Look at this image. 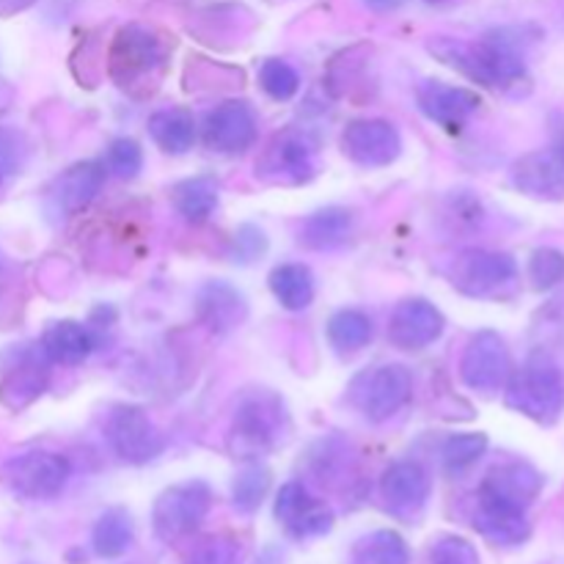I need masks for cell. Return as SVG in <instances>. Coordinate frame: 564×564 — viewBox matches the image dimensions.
Returning <instances> with one entry per match:
<instances>
[{"label": "cell", "instance_id": "obj_1", "mask_svg": "<svg viewBox=\"0 0 564 564\" xmlns=\"http://www.w3.org/2000/svg\"><path fill=\"white\" fill-rule=\"evenodd\" d=\"M430 53L485 88L510 91V88L527 83L529 77L521 44L507 31L490 33L479 42L438 36L435 42H430Z\"/></svg>", "mask_w": 564, "mask_h": 564}, {"label": "cell", "instance_id": "obj_2", "mask_svg": "<svg viewBox=\"0 0 564 564\" xmlns=\"http://www.w3.org/2000/svg\"><path fill=\"white\" fill-rule=\"evenodd\" d=\"M505 402L532 422L554 424L564 408V378L554 358L545 350H534L521 369H512Z\"/></svg>", "mask_w": 564, "mask_h": 564}, {"label": "cell", "instance_id": "obj_3", "mask_svg": "<svg viewBox=\"0 0 564 564\" xmlns=\"http://www.w3.org/2000/svg\"><path fill=\"white\" fill-rule=\"evenodd\" d=\"M290 433V413L273 391H251L235 408L229 446L237 457H262Z\"/></svg>", "mask_w": 564, "mask_h": 564}, {"label": "cell", "instance_id": "obj_4", "mask_svg": "<svg viewBox=\"0 0 564 564\" xmlns=\"http://www.w3.org/2000/svg\"><path fill=\"white\" fill-rule=\"evenodd\" d=\"M165 66V44L143 25H124L116 33L108 53L110 77L119 88L135 94V88L158 86Z\"/></svg>", "mask_w": 564, "mask_h": 564}, {"label": "cell", "instance_id": "obj_5", "mask_svg": "<svg viewBox=\"0 0 564 564\" xmlns=\"http://www.w3.org/2000/svg\"><path fill=\"white\" fill-rule=\"evenodd\" d=\"M411 394L413 380L408 367H402V364L369 367L358 372L347 386V402L372 424H383L394 419L411 402Z\"/></svg>", "mask_w": 564, "mask_h": 564}, {"label": "cell", "instance_id": "obj_6", "mask_svg": "<svg viewBox=\"0 0 564 564\" xmlns=\"http://www.w3.org/2000/svg\"><path fill=\"white\" fill-rule=\"evenodd\" d=\"M317 141L301 127H286L264 143L257 160V180L264 185L297 187L317 176Z\"/></svg>", "mask_w": 564, "mask_h": 564}, {"label": "cell", "instance_id": "obj_7", "mask_svg": "<svg viewBox=\"0 0 564 564\" xmlns=\"http://www.w3.org/2000/svg\"><path fill=\"white\" fill-rule=\"evenodd\" d=\"M446 275L463 295L477 297V301H496V297H505L507 290L518 281V264L505 251L468 248L452 259Z\"/></svg>", "mask_w": 564, "mask_h": 564}, {"label": "cell", "instance_id": "obj_8", "mask_svg": "<svg viewBox=\"0 0 564 564\" xmlns=\"http://www.w3.org/2000/svg\"><path fill=\"white\" fill-rule=\"evenodd\" d=\"M209 507H213V490L202 479H191V482L174 485V488L163 490L152 507V527L154 534L165 543H176V540L187 538L196 532L207 518Z\"/></svg>", "mask_w": 564, "mask_h": 564}, {"label": "cell", "instance_id": "obj_9", "mask_svg": "<svg viewBox=\"0 0 564 564\" xmlns=\"http://www.w3.org/2000/svg\"><path fill=\"white\" fill-rule=\"evenodd\" d=\"M105 438L113 455L127 466H147L165 452V435L138 405L113 408L105 422Z\"/></svg>", "mask_w": 564, "mask_h": 564}, {"label": "cell", "instance_id": "obj_10", "mask_svg": "<svg viewBox=\"0 0 564 564\" xmlns=\"http://www.w3.org/2000/svg\"><path fill=\"white\" fill-rule=\"evenodd\" d=\"M6 482L17 496L31 501L55 499L72 477V463L58 452L33 449L17 455L3 468Z\"/></svg>", "mask_w": 564, "mask_h": 564}, {"label": "cell", "instance_id": "obj_11", "mask_svg": "<svg viewBox=\"0 0 564 564\" xmlns=\"http://www.w3.org/2000/svg\"><path fill=\"white\" fill-rule=\"evenodd\" d=\"M512 358L507 341L496 330H477L460 358V380L477 394H496L507 386Z\"/></svg>", "mask_w": 564, "mask_h": 564}, {"label": "cell", "instance_id": "obj_12", "mask_svg": "<svg viewBox=\"0 0 564 564\" xmlns=\"http://www.w3.org/2000/svg\"><path fill=\"white\" fill-rule=\"evenodd\" d=\"M204 147L215 154H242L257 143L259 119L257 110L246 99H226L218 102L202 127Z\"/></svg>", "mask_w": 564, "mask_h": 564}, {"label": "cell", "instance_id": "obj_13", "mask_svg": "<svg viewBox=\"0 0 564 564\" xmlns=\"http://www.w3.org/2000/svg\"><path fill=\"white\" fill-rule=\"evenodd\" d=\"M341 152L364 169H386L402 154V135L386 119H352L341 130Z\"/></svg>", "mask_w": 564, "mask_h": 564}, {"label": "cell", "instance_id": "obj_14", "mask_svg": "<svg viewBox=\"0 0 564 564\" xmlns=\"http://www.w3.org/2000/svg\"><path fill=\"white\" fill-rule=\"evenodd\" d=\"M275 521L286 529L295 540H312L323 538L334 529V510L317 496L308 494L303 482H286L281 485L279 496H275Z\"/></svg>", "mask_w": 564, "mask_h": 564}, {"label": "cell", "instance_id": "obj_15", "mask_svg": "<svg viewBox=\"0 0 564 564\" xmlns=\"http://www.w3.org/2000/svg\"><path fill=\"white\" fill-rule=\"evenodd\" d=\"M430 494H433V479L419 460H394L380 477V496H383L386 510L402 521L422 516Z\"/></svg>", "mask_w": 564, "mask_h": 564}, {"label": "cell", "instance_id": "obj_16", "mask_svg": "<svg viewBox=\"0 0 564 564\" xmlns=\"http://www.w3.org/2000/svg\"><path fill=\"white\" fill-rule=\"evenodd\" d=\"M446 319L427 297H405L389 317V341L397 350L419 352L444 336Z\"/></svg>", "mask_w": 564, "mask_h": 564}, {"label": "cell", "instance_id": "obj_17", "mask_svg": "<svg viewBox=\"0 0 564 564\" xmlns=\"http://www.w3.org/2000/svg\"><path fill=\"white\" fill-rule=\"evenodd\" d=\"M416 102L419 110L430 121L444 127L446 132H460L466 121L479 110L482 97L466 86H449L444 80H424L416 91Z\"/></svg>", "mask_w": 564, "mask_h": 564}, {"label": "cell", "instance_id": "obj_18", "mask_svg": "<svg viewBox=\"0 0 564 564\" xmlns=\"http://www.w3.org/2000/svg\"><path fill=\"white\" fill-rule=\"evenodd\" d=\"M105 176H108V171L97 160H83V163L69 165L50 185L47 209L55 218H72V215L86 209L99 196V191L105 185Z\"/></svg>", "mask_w": 564, "mask_h": 564}, {"label": "cell", "instance_id": "obj_19", "mask_svg": "<svg viewBox=\"0 0 564 564\" xmlns=\"http://www.w3.org/2000/svg\"><path fill=\"white\" fill-rule=\"evenodd\" d=\"M510 182L518 193L538 202H564V165L554 149L529 152L512 163Z\"/></svg>", "mask_w": 564, "mask_h": 564}, {"label": "cell", "instance_id": "obj_20", "mask_svg": "<svg viewBox=\"0 0 564 564\" xmlns=\"http://www.w3.org/2000/svg\"><path fill=\"white\" fill-rule=\"evenodd\" d=\"M474 529H477L488 543L501 545V549H512V545L527 543L529 534H532V523H529L527 510L485 494H477Z\"/></svg>", "mask_w": 564, "mask_h": 564}, {"label": "cell", "instance_id": "obj_21", "mask_svg": "<svg viewBox=\"0 0 564 564\" xmlns=\"http://www.w3.org/2000/svg\"><path fill=\"white\" fill-rule=\"evenodd\" d=\"M50 383V361L42 350H22L17 352L14 364L6 367L3 380H0V402L11 411L31 405L36 397L44 394Z\"/></svg>", "mask_w": 564, "mask_h": 564}, {"label": "cell", "instance_id": "obj_22", "mask_svg": "<svg viewBox=\"0 0 564 564\" xmlns=\"http://www.w3.org/2000/svg\"><path fill=\"white\" fill-rule=\"evenodd\" d=\"M540 490H543V477H540L538 468L523 460L499 463L496 468H490L488 477L479 485V494L494 496V499L516 505L521 510H529L534 505Z\"/></svg>", "mask_w": 564, "mask_h": 564}, {"label": "cell", "instance_id": "obj_23", "mask_svg": "<svg viewBox=\"0 0 564 564\" xmlns=\"http://www.w3.org/2000/svg\"><path fill=\"white\" fill-rule=\"evenodd\" d=\"M196 312L209 330L229 334L246 323L248 303L242 292H237L226 281H207L196 295Z\"/></svg>", "mask_w": 564, "mask_h": 564}, {"label": "cell", "instance_id": "obj_24", "mask_svg": "<svg viewBox=\"0 0 564 564\" xmlns=\"http://www.w3.org/2000/svg\"><path fill=\"white\" fill-rule=\"evenodd\" d=\"M39 350L44 352L50 364L75 367V364H83L97 350V336L88 325L75 323V319H58L42 334Z\"/></svg>", "mask_w": 564, "mask_h": 564}, {"label": "cell", "instance_id": "obj_25", "mask_svg": "<svg viewBox=\"0 0 564 564\" xmlns=\"http://www.w3.org/2000/svg\"><path fill=\"white\" fill-rule=\"evenodd\" d=\"M356 229V215L347 207H325L308 215L301 224L297 240L312 251H336L347 246Z\"/></svg>", "mask_w": 564, "mask_h": 564}, {"label": "cell", "instance_id": "obj_26", "mask_svg": "<svg viewBox=\"0 0 564 564\" xmlns=\"http://www.w3.org/2000/svg\"><path fill=\"white\" fill-rule=\"evenodd\" d=\"M152 141L165 154H187L196 143L198 127L191 110L185 108H163L154 110L147 121Z\"/></svg>", "mask_w": 564, "mask_h": 564}, {"label": "cell", "instance_id": "obj_27", "mask_svg": "<svg viewBox=\"0 0 564 564\" xmlns=\"http://www.w3.org/2000/svg\"><path fill=\"white\" fill-rule=\"evenodd\" d=\"M268 284L275 301L286 312H303V308H308L314 303V292H317L312 268L301 262L275 264L268 275Z\"/></svg>", "mask_w": 564, "mask_h": 564}, {"label": "cell", "instance_id": "obj_28", "mask_svg": "<svg viewBox=\"0 0 564 564\" xmlns=\"http://www.w3.org/2000/svg\"><path fill=\"white\" fill-rule=\"evenodd\" d=\"M218 191L220 187L215 176H191V180L176 182L174 191H171V202H174V209L182 215V220L198 226L213 218V213L218 209Z\"/></svg>", "mask_w": 564, "mask_h": 564}, {"label": "cell", "instance_id": "obj_29", "mask_svg": "<svg viewBox=\"0 0 564 564\" xmlns=\"http://www.w3.org/2000/svg\"><path fill=\"white\" fill-rule=\"evenodd\" d=\"M325 334H328L330 347L339 356H356L372 341L375 323L361 308H339V312L330 314Z\"/></svg>", "mask_w": 564, "mask_h": 564}, {"label": "cell", "instance_id": "obj_30", "mask_svg": "<svg viewBox=\"0 0 564 564\" xmlns=\"http://www.w3.org/2000/svg\"><path fill=\"white\" fill-rule=\"evenodd\" d=\"M135 540V527H132L130 512L113 507V510H105L97 518L91 532V549L94 554L102 556V560H116V556L124 554L127 549Z\"/></svg>", "mask_w": 564, "mask_h": 564}, {"label": "cell", "instance_id": "obj_31", "mask_svg": "<svg viewBox=\"0 0 564 564\" xmlns=\"http://www.w3.org/2000/svg\"><path fill=\"white\" fill-rule=\"evenodd\" d=\"M350 564H411V549L397 532L380 529L352 545Z\"/></svg>", "mask_w": 564, "mask_h": 564}, {"label": "cell", "instance_id": "obj_32", "mask_svg": "<svg viewBox=\"0 0 564 564\" xmlns=\"http://www.w3.org/2000/svg\"><path fill=\"white\" fill-rule=\"evenodd\" d=\"M485 452H488V435L457 433L449 435L441 446V463H444V471L449 477H457V474H466L474 463H479Z\"/></svg>", "mask_w": 564, "mask_h": 564}, {"label": "cell", "instance_id": "obj_33", "mask_svg": "<svg viewBox=\"0 0 564 564\" xmlns=\"http://www.w3.org/2000/svg\"><path fill=\"white\" fill-rule=\"evenodd\" d=\"M270 468L262 466V463H248L240 474L235 477V485H231V501L240 512L251 516L262 507L264 496L270 490Z\"/></svg>", "mask_w": 564, "mask_h": 564}, {"label": "cell", "instance_id": "obj_34", "mask_svg": "<svg viewBox=\"0 0 564 564\" xmlns=\"http://www.w3.org/2000/svg\"><path fill=\"white\" fill-rule=\"evenodd\" d=\"M259 86L275 102H290L301 91V75L284 58H268L259 66Z\"/></svg>", "mask_w": 564, "mask_h": 564}, {"label": "cell", "instance_id": "obj_35", "mask_svg": "<svg viewBox=\"0 0 564 564\" xmlns=\"http://www.w3.org/2000/svg\"><path fill=\"white\" fill-rule=\"evenodd\" d=\"M105 171L116 180H135L143 169V149L135 138H113L105 149Z\"/></svg>", "mask_w": 564, "mask_h": 564}, {"label": "cell", "instance_id": "obj_36", "mask_svg": "<svg viewBox=\"0 0 564 564\" xmlns=\"http://www.w3.org/2000/svg\"><path fill=\"white\" fill-rule=\"evenodd\" d=\"M529 281L538 292L554 290L564 281V253L556 248H538L529 259Z\"/></svg>", "mask_w": 564, "mask_h": 564}, {"label": "cell", "instance_id": "obj_37", "mask_svg": "<svg viewBox=\"0 0 564 564\" xmlns=\"http://www.w3.org/2000/svg\"><path fill=\"white\" fill-rule=\"evenodd\" d=\"M28 160V141L14 127H0V191L14 180Z\"/></svg>", "mask_w": 564, "mask_h": 564}, {"label": "cell", "instance_id": "obj_38", "mask_svg": "<svg viewBox=\"0 0 564 564\" xmlns=\"http://www.w3.org/2000/svg\"><path fill=\"white\" fill-rule=\"evenodd\" d=\"M430 564H479V554L466 538L457 534H444L430 545L427 554Z\"/></svg>", "mask_w": 564, "mask_h": 564}, {"label": "cell", "instance_id": "obj_39", "mask_svg": "<svg viewBox=\"0 0 564 564\" xmlns=\"http://www.w3.org/2000/svg\"><path fill=\"white\" fill-rule=\"evenodd\" d=\"M264 251H268V237H264L262 229H257V226H251V224H246L237 229L235 251H231L235 262L248 264V262H253V259L262 257Z\"/></svg>", "mask_w": 564, "mask_h": 564}, {"label": "cell", "instance_id": "obj_40", "mask_svg": "<svg viewBox=\"0 0 564 564\" xmlns=\"http://www.w3.org/2000/svg\"><path fill=\"white\" fill-rule=\"evenodd\" d=\"M402 3H405V0H367L369 9H375V11H394V9H400Z\"/></svg>", "mask_w": 564, "mask_h": 564}, {"label": "cell", "instance_id": "obj_41", "mask_svg": "<svg viewBox=\"0 0 564 564\" xmlns=\"http://www.w3.org/2000/svg\"><path fill=\"white\" fill-rule=\"evenodd\" d=\"M33 0H0V11H17V9H25L31 6Z\"/></svg>", "mask_w": 564, "mask_h": 564}, {"label": "cell", "instance_id": "obj_42", "mask_svg": "<svg viewBox=\"0 0 564 564\" xmlns=\"http://www.w3.org/2000/svg\"><path fill=\"white\" fill-rule=\"evenodd\" d=\"M551 149H554V154H556V158H560V163L564 165V132H562L560 138H556V143Z\"/></svg>", "mask_w": 564, "mask_h": 564}, {"label": "cell", "instance_id": "obj_43", "mask_svg": "<svg viewBox=\"0 0 564 564\" xmlns=\"http://www.w3.org/2000/svg\"><path fill=\"white\" fill-rule=\"evenodd\" d=\"M427 3H435V6H441V3H449V0H427Z\"/></svg>", "mask_w": 564, "mask_h": 564}]
</instances>
